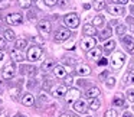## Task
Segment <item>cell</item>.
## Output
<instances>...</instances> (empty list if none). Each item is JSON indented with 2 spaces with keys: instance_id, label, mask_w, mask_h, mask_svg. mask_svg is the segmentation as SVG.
Instances as JSON below:
<instances>
[{
  "instance_id": "cell-1",
  "label": "cell",
  "mask_w": 134,
  "mask_h": 117,
  "mask_svg": "<svg viewBox=\"0 0 134 117\" xmlns=\"http://www.w3.org/2000/svg\"><path fill=\"white\" fill-rule=\"evenodd\" d=\"M42 55H43V49H42L41 46H38V45H35V46H30L29 49H27L26 58L29 59L30 62H35V61H39V59L42 58Z\"/></svg>"
},
{
  "instance_id": "cell-2",
  "label": "cell",
  "mask_w": 134,
  "mask_h": 117,
  "mask_svg": "<svg viewBox=\"0 0 134 117\" xmlns=\"http://www.w3.org/2000/svg\"><path fill=\"white\" fill-rule=\"evenodd\" d=\"M64 23L69 29H76L79 26V16L76 13H68L64 16Z\"/></svg>"
},
{
  "instance_id": "cell-3",
  "label": "cell",
  "mask_w": 134,
  "mask_h": 117,
  "mask_svg": "<svg viewBox=\"0 0 134 117\" xmlns=\"http://www.w3.org/2000/svg\"><path fill=\"white\" fill-rule=\"evenodd\" d=\"M125 62V55L122 52H115L113 55V58H111V67H113V70L118 71L120 68L124 65Z\"/></svg>"
},
{
  "instance_id": "cell-4",
  "label": "cell",
  "mask_w": 134,
  "mask_h": 117,
  "mask_svg": "<svg viewBox=\"0 0 134 117\" xmlns=\"http://www.w3.org/2000/svg\"><path fill=\"white\" fill-rule=\"evenodd\" d=\"M97 46V39L94 38V36H84L81 41V49L85 51V52H88V51L94 49V48Z\"/></svg>"
},
{
  "instance_id": "cell-5",
  "label": "cell",
  "mask_w": 134,
  "mask_h": 117,
  "mask_svg": "<svg viewBox=\"0 0 134 117\" xmlns=\"http://www.w3.org/2000/svg\"><path fill=\"white\" fill-rule=\"evenodd\" d=\"M15 75H16L15 64H13V62H7V64L3 67V70H2V77H3L4 79H12Z\"/></svg>"
},
{
  "instance_id": "cell-6",
  "label": "cell",
  "mask_w": 134,
  "mask_h": 117,
  "mask_svg": "<svg viewBox=\"0 0 134 117\" xmlns=\"http://www.w3.org/2000/svg\"><path fill=\"white\" fill-rule=\"evenodd\" d=\"M72 33L69 32V29H65V28H59L55 32V36H53V41L55 42H65L71 38Z\"/></svg>"
},
{
  "instance_id": "cell-7",
  "label": "cell",
  "mask_w": 134,
  "mask_h": 117,
  "mask_svg": "<svg viewBox=\"0 0 134 117\" xmlns=\"http://www.w3.org/2000/svg\"><path fill=\"white\" fill-rule=\"evenodd\" d=\"M23 22V15L22 13H10L6 16V23L13 25V26H18Z\"/></svg>"
},
{
  "instance_id": "cell-8",
  "label": "cell",
  "mask_w": 134,
  "mask_h": 117,
  "mask_svg": "<svg viewBox=\"0 0 134 117\" xmlns=\"http://www.w3.org/2000/svg\"><path fill=\"white\" fill-rule=\"evenodd\" d=\"M19 72H20L22 75H29V77H33V75H36V72H38V68L33 67V65L22 64V65H20V68H19Z\"/></svg>"
},
{
  "instance_id": "cell-9",
  "label": "cell",
  "mask_w": 134,
  "mask_h": 117,
  "mask_svg": "<svg viewBox=\"0 0 134 117\" xmlns=\"http://www.w3.org/2000/svg\"><path fill=\"white\" fill-rule=\"evenodd\" d=\"M66 93H68V87L65 84L55 85V87L52 88V95L56 97V98H62V97H65Z\"/></svg>"
},
{
  "instance_id": "cell-10",
  "label": "cell",
  "mask_w": 134,
  "mask_h": 117,
  "mask_svg": "<svg viewBox=\"0 0 134 117\" xmlns=\"http://www.w3.org/2000/svg\"><path fill=\"white\" fill-rule=\"evenodd\" d=\"M79 90L78 88H69L66 93V95H65V100H66L68 104H72V103H75L76 100H79Z\"/></svg>"
},
{
  "instance_id": "cell-11",
  "label": "cell",
  "mask_w": 134,
  "mask_h": 117,
  "mask_svg": "<svg viewBox=\"0 0 134 117\" xmlns=\"http://www.w3.org/2000/svg\"><path fill=\"white\" fill-rule=\"evenodd\" d=\"M38 29L41 30L43 35H49L51 30H52V25H51L49 20H46V19H42V20L38 22Z\"/></svg>"
},
{
  "instance_id": "cell-12",
  "label": "cell",
  "mask_w": 134,
  "mask_h": 117,
  "mask_svg": "<svg viewBox=\"0 0 134 117\" xmlns=\"http://www.w3.org/2000/svg\"><path fill=\"white\" fill-rule=\"evenodd\" d=\"M107 10H108V13H111L113 16H122L124 12H125V9L121 6V4H115V3L110 4V6L107 7Z\"/></svg>"
},
{
  "instance_id": "cell-13",
  "label": "cell",
  "mask_w": 134,
  "mask_h": 117,
  "mask_svg": "<svg viewBox=\"0 0 134 117\" xmlns=\"http://www.w3.org/2000/svg\"><path fill=\"white\" fill-rule=\"evenodd\" d=\"M121 42H122V45L125 46V49H127L128 52L134 54V41H133V38H131V36H128V35L121 36Z\"/></svg>"
},
{
  "instance_id": "cell-14",
  "label": "cell",
  "mask_w": 134,
  "mask_h": 117,
  "mask_svg": "<svg viewBox=\"0 0 134 117\" xmlns=\"http://www.w3.org/2000/svg\"><path fill=\"white\" fill-rule=\"evenodd\" d=\"M55 67H56L55 59H52V58H46V61H43V62H42L41 70L43 71V72H49V71H52Z\"/></svg>"
},
{
  "instance_id": "cell-15",
  "label": "cell",
  "mask_w": 134,
  "mask_h": 117,
  "mask_svg": "<svg viewBox=\"0 0 134 117\" xmlns=\"http://www.w3.org/2000/svg\"><path fill=\"white\" fill-rule=\"evenodd\" d=\"M53 74H55V77L56 78H61V79H64L65 77H68V70L65 67H62V65H56L55 68H53Z\"/></svg>"
},
{
  "instance_id": "cell-16",
  "label": "cell",
  "mask_w": 134,
  "mask_h": 117,
  "mask_svg": "<svg viewBox=\"0 0 134 117\" xmlns=\"http://www.w3.org/2000/svg\"><path fill=\"white\" fill-rule=\"evenodd\" d=\"M99 94H101V91H99L98 87H90V88H87V91L84 93V95L87 97V98L92 100V98H97Z\"/></svg>"
},
{
  "instance_id": "cell-17",
  "label": "cell",
  "mask_w": 134,
  "mask_h": 117,
  "mask_svg": "<svg viewBox=\"0 0 134 117\" xmlns=\"http://www.w3.org/2000/svg\"><path fill=\"white\" fill-rule=\"evenodd\" d=\"M10 56H12V61H15V62H22L25 59L23 52H22L20 49H18V48L10 51Z\"/></svg>"
},
{
  "instance_id": "cell-18",
  "label": "cell",
  "mask_w": 134,
  "mask_h": 117,
  "mask_svg": "<svg viewBox=\"0 0 134 117\" xmlns=\"http://www.w3.org/2000/svg\"><path fill=\"white\" fill-rule=\"evenodd\" d=\"M87 108H88V105L84 100H76V101L74 103V110H75L76 113H85Z\"/></svg>"
},
{
  "instance_id": "cell-19",
  "label": "cell",
  "mask_w": 134,
  "mask_h": 117,
  "mask_svg": "<svg viewBox=\"0 0 134 117\" xmlns=\"http://www.w3.org/2000/svg\"><path fill=\"white\" fill-rule=\"evenodd\" d=\"M82 33L85 36H94V35H97V28L91 23H85L84 28H82Z\"/></svg>"
},
{
  "instance_id": "cell-20",
  "label": "cell",
  "mask_w": 134,
  "mask_h": 117,
  "mask_svg": "<svg viewBox=\"0 0 134 117\" xmlns=\"http://www.w3.org/2000/svg\"><path fill=\"white\" fill-rule=\"evenodd\" d=\"M101 54H102V49H101V48H98V46H95L94 49L88 51V52H87V56H88L90 59H97V61H98V59L101 58Z\"/></svg>"
},
{
  "instance_id": "cell-21",
  "label": "cell",
  "mask_w": 134,
  "mask_h": 117,
  "mask_svg": "<svg viewBox=\"0 0 134 117\" xmlns=\"http://www.w3.org/2000/svg\"><path fill=\"white\" fill-rule=\"evenodd\" d=\"M22 104L26 105V107H30V105L35 104V97H33L32 93H26L23 97H22Z\"/></svg>"
},
{
  "instance_id": "cell-22",
  "label": "cell",
  "mask_w": 134,
  "mask_h": 117,
  "mask_svg": "<svg viewBox=\"0 0 134 117\" xmlns=\"http://www.w3.org/2000/svg\"><path fill=\"white\" fill-rule=\"evenodd\" d=\"M76 74H78V75H81V77L90 75V74H91V68H90V65H87V64H81V65H78V67H76Z\"/></svg>"
},
{
  "instance_id": "cell-23",
  "label": "cell",
  "mask_w": 134,
  "mask_h": 117,
  "mask_svg": "<svg viewBox=\"0 0 134 117\" xmlns=\"http://www.w3.org/2000/svg\"><path fill=\"white\" fill-rule=\"evenodd\" d=\"M114 48H115V41H113V39H110V41H107L104 44V48H102V52L104 54H111L114 51Z\"/></svg>"
},
{
  "instance_id": "cell-24",
  "label": "cell",
  "mask_w": 134,
  "mask_h": 117,
  "mask_svg": "<svg viewBox=\"0 0 134 117\" xmlns=\"http://www.w3.org/2000/svg\"><path fill=\"white\" fill-rule=\"evenodd\" d=\"M105 0H94L92 2V7L97 10V12H99V10H104L105 9Z\"/></svg>"
},
{
  "instance_id": "cell-25",
  "label": "cell",
  "mask_w": 134,
  "mask_h": 117,
  "mask_svg": "<svg viewBox=\"0 0 134 117\" xmlns=\"http://www.w3.org/2000/svg\"><path fill=\"white\" fill-rule=\"evenodd\" d=\"M113 35V30H111V26H107L105 29H102V32H101V35H99V39L101 41H107L110 36Z\"/></svg>"
},
{
  "instance_id": "cell-26",
  "label": "cell",
  "mask_w": 134,
  "mask_h": 117,
  "mask_svg": "<svg viewBox=\"0 0 134 117\" xmlns=\"http://www.w3.org/2000/svg\"><path fill=\"white\" fill-rule=\"evenodd\" d=\"M104 23H105V19H104V16H101V15L95 16V18L92 19V25H94L95 28H101V26H104Z\"/></svg>"
},
{
  "instance_id": "cell-27",
  "label": "cell",
  "mask_w": 134,
  "mask_h": 117,
  "mask_svg": "<svg viewBox=\"0 0 134 117\" xmlns=\"http://www.w3.org/2000/svg\"><path fill=\"white\" fill-rule=\"evenodd\" d=\"M113 104L115 105V107H124L125 105V101H124V98H122V95H115L114 97V100H113Z\"/></svg>"
},
{
  "instance_id": "cell-28",
  "label": "cell",
  "mask_w": 134,
  "mask_h": 117,
  "mask_svg": "<svg viewBox=\"0 0 134 117\" xmlns=\"http://www.w3.org/2000/svg\"><path fill=\"white\" fill-rule=\"evenodd\" d=\"M88 107H90L91 110H94V111H95V110H98V108L101 107V101H99L98 98H92V100H91V103H90V105H88Z\"/></svg>"
},
{
  "instance_id": "cell-29",
  "label": "cell",
  "mask_w": 134,
  "mask_h": 117,
  "mask_svg": "<svg viewBox=\"0 0 134 117\" xmlns=\"http://www.w3.org/2000/svg\"><path fill=\"white\" fill-rule=\"evenodd\" d=\"M26 45H27V42H26V39H16V42H15V48H18V49H25L26 48Z\"/></svg>"
},
{
  "instance_id": "cell-30",
  "label": "cell",
  "mask_w": 134,
  "mask_h": 117,
  "mask_svg": "<svg viewBox=\"0 0 134 117\" xmlns=\"http://www.w3.org/2000/svg\"><path fill=\"white\" fill-rule=\"evenodd\" d=\"M125 30H127V26L122 25V23H120L118 26H115V33L118 36H124L125 35Z\"/></svg>"
},
{
  "instance_id": "cell-31",
  "label": "cell",
  "mask_w": 134,
  "mask_h": 117,
  "mask_svg": "<svg viewBox=\"0 0 134 117\" xmlns=\"http://www.w3.org/2000/svg\"><path fill=\"white\" fill-rule=\"evenodd\" d=\"M4 39H6V41H16L15 32H13V30H10V29L4 30Z\"/></svg>"
},
{
  "instance_id": "cell-32",
  "label": "cell",
  "mask_w": 134,
  "mask_h": 117,
  "mask_svg": "<svg viewBox=\"0 0 134 117\" xmlns=\"http://www.w3.org/2000/svg\"><path fill=\"white\" fill-rule=\"evenodd\" d=\"M18 3L22 9H29L30 4H32V0H18Z\"/></svg>"
},
{
  "instance_id": "cell-33",
  "label": "cell",
  "mask_w": 134,
  "mask_h": 117,
  "mask_svg": "<svg viewBox=\"0 0 134 117\" xmlns=\"http://www.w3.org/2000/svg\"><path fill=\"white\" fill-rule=\"evenodd\" d=\"M124 79H125V82H131V84H134V70H131L130 72L124 77Z\"/></svg>"
},
{
  "instance_id": "cell-34",
  "label": "cell",
  "mask_w": 134,
  "mask_h": 117,
  "mask_svg": "<svg viewBox=\"0 0 134 117\" xmlns=\"http://www.w3.org/2000/svg\"><path fill=\"white\" fill-rule=\"evenodd\" d=\"M105 85H107L108 88H114V85H115V78H114V77H108V78L105 79Z\"/></svg>"
},
{
  "instance_id": "cell-35",
  "label": "cell",
  "mask_w": 134,
  "mask_h": 117,
  "mask_svg": "<svg viewBox=\"0 0 134 117\" xmlns=\"http://www.w3.org/2000/svg\"><path fill=\"white\" fill-rule=\"evenodd\" d=\"M125 97H127L128 101H133L134 103V88H130V90L125 91Z\"/></svg>"
},
{
  "instance_id": "cell-36",
  "label": "cell",
  "mask_w": 134,
  "mask_h": 117,
  "mask_svg": "<svg viewBox=\"0 0 134 117\" xmlns=\"http://www.w3.org/2000/svg\"><path fill=\"white\" fill-rule=\"evenodd\" d=\"M104 117H118V113H117L115 110H113V108H111V110L105 111V116Z\"/></svg>"
},
{
  "instance_id": "cell-37",
  "label": "cell",
  "mask_w": 134,
  "mask_h": 117,
  "mask_svg": "<svg viewBox=\"0 0 134 117\" xmlns=\"http://www.w3.org/2000/svg\"><path fill=\"white\" fill-rule=\"evenodd\" d=\"M64 84L66 85V87H71V85H72V82H74V78H72V75H69V77H65L64 78Z\"/></svg>"
},
{
  "instance_id": "cell-38",
  "label": "cell",
  "mask_w": 134,
  "mask_h": 117,
  "mask_svg": "<svg viewBox=\"0 0 134 117\" xmlns=\"http://www.w3.org/2000/svg\"><path fill=\"white\" fill-rule=\"evenodd\" d=\"M43 2H45V4H46L48 7H53L55 4H58L59 0H43Z\"/></svg>"
},
{
  "instance_id": "cell-39",
  "label": "cell",
  "mask_w": 134,
  "mask_h": 117,
  "mask_svg": "<svg viewBox=\"0 0 134 117\" xmlns=\"http://www.w3.org/2000/svg\"><path fill=\"white\" fill-rule=\"evenodd\" d=\"M9 7V0H0V10Z\"/></svg>"
},
{
  "instance_id": "cell-40",
  "label": "cell",
  "mask_w": 134,
  "mask_h": 117,
  "mask_svg": "<svg viewBox=\"0 0 134 117\" xmlns=\"http://www.w3.org/2000/svg\"><path fill=\"white\" fill-rule=\"evenodd\" d=\"M97 64H98L99 67H105V65L108 64V61H107V58H99V59H98V62H97Z\"/></svg>"
},
{
  "instance_id": "cell-41",
  "label": "cell",
  "mask_w": 134,
  "mask_h": 117,
  "mask_svg": "<svg viewBox=\"0 0 134 117\" xmlns=\"http://www.w3.org/2000/svg\"><path fill=\"white\" fill-rule=\"evenodd\" d=\"M6 48V39L4 38H0V51H3Z\"/></svg>"
},
{
  "instance_id": "cell-42",
  "label": "cell",
  "mask_w": 134,
  "mask_h": 117,
  "mask_svg": "<svg viewBox=\"0 0 134 117\" xmlns=\"http://www.w3.org/2000/svg\"><path fill=\"white\" fill-rule=\"evenodd\" d=\"M113 3H115V4H127L128 3V0H113Z\"/></svg>"
},
{
  "instance_id": "cell-43",
  "label": "cell",
  "mask_w": 134,
  "mask_h": 117,
  "mask_svg": "<svg viewBox=\"0 0 134 117\" xmlns=\"http://www.w3.org/2000/svg\"><path fill=\"white\" fill-rule=\"evenodd\" d=\"M58 3H59V6H61V7H65V6H68L69 0H59Z\"/></svg>"
},
{
  "instance_id": "cell-44",
  "label": "cell",
  "mask_w": 134,
  "mask_h": 117,
  "mask_svg": "<svg viewBox=\"0 0 134 117\" xmlns=\"http://www.w3.org/2000/svg\"><path fill=\"white\" fill-rule=\"evenodd\" d=\"M32 41H33V42H38V44H41V45H43V42H45L42 38H38V36H36V38L33 36V38H32Z\"/></svg>"
},
{
  "instance_id": "cell-45",
  "label": "cell",
  "mask_w": 134,
  "mask_h": 117,
  "mask_svg": "<svg viewBox=\"0 0 134 117\" xmlns=\"http://www.w3.org/2000/svg\"><path fill=\"white\" fill-rule=\"evenodd\" d=\"M65 64H68V65H74V64H75V59H74V58H72V59H71V58H69V59L65 58Z\"/></svg>"
},
{
  "instance_id": "cell-46",
  "label": "cell",
  "mask_w": 134,
  "mask_h": 117,
  "mask_svg": "<svg viewBox=\"0 0 134 117\" xmlns=\"http://www.w3.org/2000/svg\"><path fill=\"white\" fill-rule=\"evenodd\" d=\"M78 84H79V87H87V81L85 79H79Z\"/></svg>"
},
{
  "instance_id": "cell-47",
  "label": "cell",
  "mask_w": 134,
  "mask_h": 117,
  "mask_svg": "<svg viewBox=\"0 0 134 117\" xmlns=\"http://www.w3.org/2000/svg\"><path fill=\"white\" fill-rule=\"evenodd\" d=\"M107 75H108V71H104L102 74H99V78L104 79V78H107Z\"/></svg>"
},
{
  "instance_id": "cell-48",
  "label": "cell",
  "mask_w": 134,
  "mask_h": 117,
  "mask_svg": "<svg viewBox=\"0 0 134 117\" xmlns=\"http://www.w3.org/2000/svg\"><path fill=\"white\" fill-rule=\"evenodd\" d=\"M59 117H75L74 114H71V113H64V114H61Z\"/></svg>"
},
{
  "instance_id": "cell-49",
  "label": "cell",
  "mask_w": 134,
  "mask_h": 117,
  "mask_svg": "<svg viewBox=\"0 0 134 117\" xmlns=\"http://www.w3.org/2000/svg\"><path fill=\"white\" fill-rule=\"evenodd\" d=\"M118 25H120V23H118L117 20H111V22H110V26H118Z\"/></svg>"
},
{
  "instance_id": "cell-50",
  "label": "cell",
  "mask_w": 134,
  "mask_h": 117,
  "mask_svg": "<svg viewBox=\"0 0 134 117\" xmlns=\"http://www.w3.org/2000/svg\"><path fill=\"white\" fill-rule=\"evenodd\" d=\"M127 22H128V23H130V25H134V23H133V22H134L133 16H128V18H127Z\"/></svg>"
},
{
  "instance_id": "cell-51",
  "label": "cell",
  "mask_w": 134,
  "mask_h": 117,
  "mask_svg": "<svg viewBox=\"0 0 134 117\" xmlns=\"http://www.w3.org/2000/svg\"><path fill=\"white\" fill-rule=\"evenodd\" d=\"M122 117H133V114H131L130 111H125V113L122 114Z\"/></svg>"
},
{
  "instance_id": "cell-52",
  "label": "cell",
  "mask_w": 134,
  "mask_h": 117,
  "mask_svg": "<svg viewBox=\"0 0 134 117\" xmlns=\"http://www.w3.org/2000/svg\"><path fill=\"white\" fill-rule=\"evenodd\" d=\"M130 12H131V15L134 16V4H131V6H130Z\"/></svg>"
},
{
  "instance_id": "cell-53",
  "label": "cell",
  "mask_w": 134,
  "mask_h": 117,
  "mask_svg": "<svg viewBox=\"0 0 134 117\" xmlns=\"http://www.w3.org/2000/svg\"><path fill=\"white\" fill-rule=\"evenodd\" d=\"M2 59H4V54H3V51H0V61Z\"/></svg>"
},
{
  "instance_id": "cell-54",
  "label": "cell",
  "mask_w": 134,
  "mask_h": 117,
  "mask_svg": "<svg viewBox=\"0 0 134 117\" xmlns=\"http://www.w3.org/2000/svg\"><path fill=\"white\" fill-rule=\"evenodd\" d=\"M90 7H91V4H84V9H85V10H88Z\"/></svg>"
},
{
  "instance_id": "cell-55",
  "label": "cell",
  "mask_w": 134,
  "mask_h": 117,
  "mask_svg": "<svg viewBox=\"0 0 134 117\" xmlns=\"http://www.w3.org/2000/svg\"><path fill=\"white\" fill-rule=\"evenodd\" d=\"M15 117H25V116H23V114H20V113H19V114H16Z\"/></svg>"
},
{
  "instance_id": "cell-56",
  "label": "cell",
  "mask_w": 134,
  "mask_h": 117,
  "mask_svg": "<svg viewBox=\"0 0 134 117\" xmlns=\"http://www.w3.org/2000/svg\"><path fill=\"white\" fill-rule=\"evenodd\" d=\"M32 2H38V0H32Z\"/></svg>"
},
{
  "instance_id": "cell-57",
  "label": "cell",
  "mask_w": 134,
  "mask_h": 117,
  "mask_svg": "<svg viewBox=\"0 0 134 117\" xmlns=\"http://www.w3.org/2000/svg\"><path fill=\"white\" fill-rule=\"evenodd\" d=\"M85 117H91V116H85Z\"/></svg>"
},
{
  "instance_id": "cell-58",
  "label": "cell",
  "mask_w": 134,
  "mask_h": 117,
  "mask_svg": "<svg viewBox=\"0 0 134 117\" xmlns=\"http://www.w3.org/2000/svg\"><path fill=\"white\" fill-rule=\"evenodd\" d=\"M133 110H134V105H133Z\"/></svg>"
}]
</instances>
